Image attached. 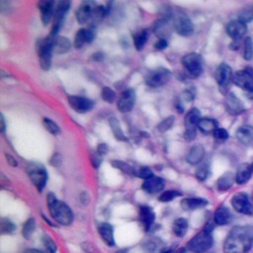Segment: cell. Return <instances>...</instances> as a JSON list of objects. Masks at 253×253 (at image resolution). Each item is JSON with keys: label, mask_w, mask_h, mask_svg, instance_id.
<instances>
[{"label": "cell", "mask_w": 253, "mask_h": 253, "mask_svg": "<svg viewBox=\"0 0 253 253\" xmlns=\"http://www.w3.org/2000/svg\"><path fill=\"white\" fill-rule=\"evenodd\" d=\"M253 246V226L236 225L223 242V253H248Z\"/></svg>", "instance_id": "cell-1"}, {"label": "cell", "mask_w": 253, "mask_h": 253, "mask_svg": "<svg viewBox=\"0 0 253 253\" xmlns=\"http://www.w3.org/2000/svg\"><path fill=\"white\" fill-rule=\"evenodd\" d=\"M46 204L51 217L56 222L62 225H69L72 223L74 219L72 210L64 202L57 200L53 193H48L46 195Z\"/></svg>", "instance_id": "cell-2"}, {"label": "cell", "mask_w": 253, "mask_h": 253, "mask_svg": "<svg viewBox=\"0 0 253 253\" xmlns=\"http://www.w3.org/2000/svg\"><path fill=\"white\" fill-rule=\"evenodd\" d=\"M56 37L48 35L44 39H40L37 42V50L39 62L43 70H48L51 66V58L53 52V42Z\"/></svg>", "instance_id": "cell-3"}, {"label": "cell", "mask_w": 253, "mask_h": 253, "mask_svg": "<svg viewBox=\"0 0 253 253\" xmlns=\"http://www.w3.org/2000/svg\"><path fill=\"white\" fill-rule=\"evenodd\" d=\"M212 232H210L206 230L205 228L197 233L189 242H188V248L193 253H206L208 252L212 244H213V238H212Z\"/></svg>", "instance_id": "cell-4"}, {"label": "cell", "mask_w": 253, "mask_h": 253, "mask_svg": "<svg viewBox=\"0 0 253 253\" xmlns=\"http://www.w3.org/2000/svg\"><path fill=\"white\" fill-rule=\"evenodd\" d=\"M233 71L227 63H220L214 73L215 81L218 85L219 92L223 95H227L231 84L233 83Z\"/></svg>", "instance_id": "cell-5"}, {"label": "cell", "mask_w": 253, "mask_h": 253, "mask_svg": "<svg viewBox=\"0 0 253 253\" xmlns=\"http://www.w3.org/2000/svg\"><path fill=\"white\" fill-rule=\"evenodd\" d=\"M182 64L188 73L196 78L203 73L204 69V60L201 54L197 52H190L182 58Z\"/></svg>", "instance_id": "cell-6"}, {"label": "cell", "mask_w": 253, "mask_h": 253, "mask_svg": "<svg viewBox=\"0 0 253 253\" xmlns=\"http://www.w3.org/2000/svg\"><path fill=\"white\" fill-rule=\"evenodd\" d=\"M171 71L164 67L155 68L147 73L145 76V83L149 87L157 88L165 85L171 79Z\"/></svg>", "instance_id": "cell-7"}, {"label": "cell", "mask_w": 253, "mask_h": 253, "mask_svg": "<svg viewBox=\"0 0 253 253\" xmlns=\"http://www.w3.org/2000/svg\"><path fill=\"white\" fill-rule=\"evenodd\" d=\"M201 119H202L201 112L197 108H193L187 113V115L185 116L186 129H185V133H184L186 140L192 141L196 137V134H197L196 127L198 126V124Z\"/></svg>", "instance_id": "cell-8"}, {"label": "cell", "mask_w": 253, "mask_h": 253, "mask_svg": "<svg viewBox=\"0 0 253 253\" xmlns=\"http://www.w3.org/2000/svg\"><path fill=\"white\" fill-rule=\"evenodd\" d=\"M28 175L38 191L42 192L47 180V172L44 167L39 164H32L28 167Z\"/></svg>", "instance_id": "cell-9"}, {"label": "cell", "mask_w": 253, "mask_h": 253, "mask_svg": "<svg viewBox=\"0 0 253 253\" xmlns=\"http://www.w3.org/2000/svg\"><path fill=\"white\" fill-rule=\"evenodd\" d=\"M231 206L237 211L245 215H253V205L246 193L240 192L231 198Z\"/></svg>", "instance_id": "cell-10"}, {"label": "cell", "mask_w": 253, "mask_h": 253, "mask_svg": "<svg viewBox=\"0 0 253 253\" xmlns=\"http://www.w3.org/2000/svg\"><path fill=\"white\" fill-rule=\"evenodd\" d=\"M71 3L69 1H59L55 3V8H54V14H53V25L52 29L50 32V36L52 37H57L56 34L60 28V25L66 15V13L69 10Z\"/></svg>", "instance_id": "cell-11"}, {"label": "cell", "mask_w": 253, "mask_h": 253, "mask_svg": "<svg viewBox=\"0 0 253 253\" xmlns=\"http://www.w3.org/2000/svg\"><path fill=\"white\" fill-rule=\"evenodd\" d=\"M173 27L176 33L183 37L191 36L194 33V24L189 17L183 14H178L174 17Z\"/></svg>", "instance_id": "cell-12"}, {"label": "cell", "mask_w": 253, "mask_h": 253, "mask_svg": "<svg viewBox=\"0 0 253 253\" xmlns=\"http://www.w3.org/2000/svg\"><path fill=\"white\" fill-rule=\"evenodd\" d=\"M224 107L226 112L231 116H238L245 111L244 104L234 93H228L225 95Z\"/></svg>", "instance_id": "cell-13"}, {"label": "cell", "mask_w": 253, "mask_h": 253, "mask_svg": "<svg viewBox=\"0 0 253 253\" xmlns=\"http://www.w3.org/2000/svg\"><path fill=\"white\" fill-rule=\"evenodd\" d=\"M225 32L228 37L232 39V41H240L247 32V26L238 19L232 20L226 25Z\"/></svg>", "instance_id": "cell-14"}, {"label": "cell", "mask_w": 253, "mask_h": 253, "mask_svg": "<svg viewBox=\"0 0 253 253\" xmlns=\"http://www.w3.org/2000/svg\"><path fill=\"white\" fill-rule=\"evenodd\" d=\"M96 3L93 2V1H84L82 2L77 10H76V20L79 24L81 25H84L86 24L88 21L91 20V17H92V14H93V11L96 7Z\"/></svg>", "instance_id": "cell-15"}, {"label": "cell", "mask_w": 253, "mask_h": 253, "mask_svg": "<svg viewBox=\"0 0 253 253\" xmlns=\"http://www.w3.org/2000/svg\"><path fill=\"white\" fill-rule=\"evenodd\" d=\"M68 103L69 106L77 113H86L89 112L93 106L94 103L85 97L82 96H76V95H72L68 97Z\"/></svg>", "instance_id": "cell-16"}, {"label": "cell", "mask_w": 253, "mask_h": 253, "mask_svg": "<svg viewBox=\"0 0 253 253\" xmlns=\"http://www.w3.org/2000/svg\"><path fill=\"white\" fill-rule=\"evenodd\" d=\"M134 102H135L134 91L132 89H126L121 94L117 107L121 113H127L133 108Z\"/></svg>", "instance_id": "cell-17"}, {"label": "cell", "mask_w": 253, "mask_h": 253, "mask_svg": "<svg viewBox=\"0 0 253 253\" xmlns=\"http://www.w3.org/2000/svg\"><path fill=\"white\" fill-rule=\"evenodd\" d=\"M253 83V75L248 71V69L237 70L233 74V84L242 90H246Z\"/></svg>", "instance_id": "cell-18"}, {"label": "cell", "mask_w": 253, "mask_h": 253, "mask_svg": "<svg viewBox=\"0 0 253 253\" xmlns=\"http://www.w3.org/2000/svg\"><path fill=\"white\" fill-rule=\"evenodd\" d=\"M237 140L245 146H253V126H240L235 132Z\"/></svg>", "instance_id": "cell-19"}, {"label": "cell", "mask_w": 253, "mask_h": 253, "mask_svg": "<svg viewBox=\"0 0 253 253\" xmlns=\"http://www.w3.org/2000/svg\"><path fill=\"white\" fill-rule=\"evenodd\" d=\"M54 5L53 1H40L38 3L39 10L41 11V19L43 26H47L54 14Z\"/></svg>", "instance_id": "cell-20"}, {"label": "cell", "mask_w": 253, "mask_h": 253, "mask_svg": "<svg viewBox=\"0 0 253 253\" xmlns=\"http://www.w3.org/2000/svg\"><path fill=\"white\" fill-rule=\"evenodd\" d=\"M139 220H140L144 230L148 231L154 223L155 212L153 211V210L150 207L143 205L139 208Z\"/></svg>", "instance_id": "cell-21"}, {"label": "cell", "mask_w": 253, "mask_h": 253, "mask_svg": "<svg viewBox=\"0 0 253 253\" xmlns=\"http://www.w3.org/2000/svg\"><path fill=\"white\" fill-rule=\"evenodd\" d=\"M164 187H165L164 179L156 176H153L152 178L145 180L141 185L142 190L148 194H155V193L161 192L164 189Z\"/></svg>", "instance_id": "cell-22"}, {"label": "cell", "mask_w": 253, "mask_h": 253, "mask_svg": "<svg viewBox=\"0 0 253 253\" xmlns=\"http://www.w3.org/2000/svg\"><path fill=\"white\" fill-rule=\"evenodd\" d=\"M95 37L94 30L91 29H80L75 34L74 38V47L75 48H81L86 42L90 43Z\"/></svg>", "instance_id": "cell-23"}, {"label": "cell", "mask_w": 253, "mask_h": 253, "mask_svg": "<svg viewBox=\"0 0 253 253\" xmlns=\"http://www.w3.org/2000/svg\"><path fill=\"white\" fill-rule=\"evenodd\" d=\"M232 220V213L225 206L218 207L213 214V221L217 225H226Z\"/></svg>", "instance_id": "cell-24"}, {"label": "cell", "mask_w": 253, "mask_h": 253, "mask_svg": "<svg viewBox=\"0 0 253 253\" xmlns=\"http://www.w3.org/2000/svg\"><path fill=\"white\" fill-rule=\"evenodd\" d=\"M98 231L101 239L110 247L115 246V237H114V228L108 222H103L99 225Z\"/></svg>", "instance_id": "cell-25"}, {"label": "cell", "mask_w": 253, "mask_h": 253, "mask_svg": "<svg viewBox=\"0 0 253 253\" xmlns=\"http://www.w3.org/2000/svg\"><path fill=\"white\" fill-rule=\"evenodd\" d=\"M205 156V148L201 144H196L192 146L186 156V160L188 163L192 165H198L202 162Z\"/></svg>", "instance_id": "cell-26"}, {"label": "cell", "mask_w": 253, "mask_h": 253, "mask_svg": "<svg viewBox=\"0 0 253 253\" xmlns=\"http://www.w3.org/2000/svg\"><path fill=\"white\" fill-rule=\"evenodd\" d=\"M209 204L205 198H185L181 201V207L185 211H192L206 207Z\"/></svg>", "instance_id": "cell-27"}, {"label": "cell", "mask_w": 253, "mask_h": 253, "mask_svg": "<svg viewBox=\"0 0 253 253\" xmlns=\"http://www.w3.org/2000/svg\"><path fill=\"white\" fill-rule=\"evenodd\" d=\"M252 170L250 167V164L247 163H243L241 165H239L235 176V182L238 185H243L245 183H247L251 177H252Z\"/></svg>", "instance_id": "cell-28"}, {"label": "cell", "mask_w": 253, "mask_h": 253, "mask_svg": "<svg viewBox=\"0 0 253 253\" xmlns=\"http://www.w3.org/2000/svg\"><path fill=\"white\" fill-rule=\"evenodd\" d=\"M235 182V176L231 172H226L222 174L216 181V188L220 192L228 191Z\"/></svg>", "instance_id": "cell-29"}, {"label": "cell", "mask_w": 253, "mask_h": 253, "mask_svg": "<svg viewBox=\"0 0 253 253\" xmlns=\"http://www.w3.org/2000/svg\"><path fill=\"white\" fill-rule=\"evenodd\" d=\"M71 42L66 37H56L53 42V52L56 54H63L69 51Z\"/></svg>", "instance_id": "cell-30"}, {"label": "cell", "mask_w": 253, "mask_h": 253, "mask_svg": "<svg viewBox=\"0 0 253 253\" xmlns=\"http://www.w3.org/2000/svg\"><path fill=\"white\" fill-rule=\"evenodd\" d=\"M218 127V123L211 118H202L198 124V128L205 134L212 133Z\"/></svg>", "instance_id": "cell-31"}, {"label": "cell", "mask_w": 253, "mask_h": 253, "mask_svg": "<svg viewBox=\"0 0 253 253\" xmlns=\"http://www.w3.org/2000/svg\"><path fill=\"white\" fill-rule=\"evenodd\" d=\"M188 220L184 217H179L175 219L172 224V230L177 237H183L188 230Z\"/></svg>", "instance_id": "cell-32"}, {"label": "cell", "mask_w": 253, "mask_h": 253, "mask_svg": "<svg viewBox=\"0 0 253 253\" xmlns=\"http://www.w3.org/2000/svg\"><path fill=\"white\" fill-rule=\"evenodd\" d=\"M108 10L105 6L102 5H97L93 11L92 17H91V28L97 27L104 19V17L107 15Z\"/></svg>", "instance_id": "cell-33"}, {"label": "cell", "mask_w": 253, "mask_h": 253, "mask_svg": "<svg viewBox=\"0 0 253 253\" xmlns=\"http://www.w3.org/2000/svg\"><path fill=\"white\" fill-rule=\"evenodd\" d=\"M154 32L160 39H166L170 35V30L168 27V22L165 19L158 20L154 26Z\"/></svg>", "instance_id": "cell-34"}, {"label": "cell", "mask_w": 253, "mask_h": 253, "mask_svg": "<svg viewBox=\"0 0 253 253\" xmlns=\"http://www.w3.org/2000/svg\"><path fill=\"white\" fill-rule=\"evenodd\" d=\"M109 124H110V126H111V129L115 135V137L119 140H123V141H126L127 140L126 136L125 135L122 127H121V125H120V122L116 119V118H110L109 120Z\"/></svg>", "instance_id": "cell-35"}, {"label": "cell", "mask_w": 253, "mask_h": 253, "mask_svg": "<svg viewBox=\"0 0 253 253\" xmlns=\"http://www.w3.org/2000/svg\"><path fill=\"white\" fill-rule=\"evenodd\" d=\"M242 56L246 61H250L253 59V40L250 37H247L243 40Z\"/></svg>", "instance_id": "cell-36"}, {"label": "cell", "mask_w": 253, "mask_h": 253, "mask_svg": "<svg viewBox=\"0 0 253 253\" xmlns=\"http://www.w3.org/2000/svg\"><path fill=\"white\" fill-rule=\"evenodd\" d=\"M238 20L247 24L253 21V3L245 5L238 12Z\"/></svg>", "instance_id": "cell-37"}, {"label": "cell", "mask_w": 253, "mask_h": 253, "mask_svg": "<svg viewBox=\"0 0 253 253\" xmlns=\"http://www.w3.org/2000/svg\"><path fill=\"white\" fill-rule=\"evenodd\" d=\"M147 38H148L147 30H141L138 33H136L135 36L133 37L134 47L137 50H141L147 42Z\"/></svg>", "instance_id": "cell-38"}, {"label": "cell", "mask_w": 253, "mask_h": 253, "mask_svg": "<svg viewBox=\"0 0 253 253\" xmlns=\"http://www.w3.org/2000/svg\"><path fill=\"white\" fill-rule=\"evenodd\" d=\"M36 229V220L35 218L31 217L26 220L22 227V234L26 239H30L31 236L34 234Z\"/></svg>", "instance_id": "cell-39"}, {"label": "cell", "mask_w": 253, "mask_h": 253, "mask_svg": "<svg viewBox=\"0 0 253 253\" xmlns=\"http://www.w3.org/2000/svg\"><path fill=\"white\" fill-rule=\"evenodd\" d=\"M183 194L182 192H180L179 190H175V189H170L167 191H164L160 194V196L158 197V200L162 203H167V202H171L172 200L181 197Z\"/></svg>", "instance_id": "cell-40"}, {"label": "cell", "mask_w": 253, "mask_h": 253, "mask_svg": "<svg viewBox=\"0 0 253 253\" xmlns=\"http://www.w3.org/2000/svg\"><path fill=\"white\" fill-rule=\"evenodd\" d=\"M42 125L44 126V128L50 132L52 135H57L60 132V128L57 126V124H55L52 120L48 119V118H43L42 120Z\"/></svg>", "instance_id": "cell-41"}, {"label": "cell", "mask_w": 253, "mask_h": 253, "mask_svg": "<svg viewBox=\"0 0 253 253\" xmlns=\"http://www.w3.org/2000/svg\"><path fill=\"white\" fill-rule=\"evenodd\" d=\"M42 245H43L44 253H55L56 252V249H57L56 243L50 236L44 235L42 237Z\"/></svg>", "instance_id": "cell-42"}, {"label": "cell", "mask_w": 253, "mask_h": 253, "mask_svg": "<svg viewBox=\"0 0 253 253\" xmlns=\"http://www.w3.org/2000/svg\"><path fill=\"white\" fill-rule=\"evenodd\" d=\"M112 165L115 167V168H118V169H121L123 172L125 173H127V174H131V175H134L136 174L137 172L135 171V169L128 165L127 163L126 162H123V161H119V160H113L112 161Z\"/></svg>", "instance_id": "cell-43"}, {"label": "cell", "mask_w": 253, "mask_h": 253, "mask_svg": "<svg viewBox=\"0 0 253 253\" xmlns=\"http://www.w3.org/2000/svg\"><path fill=\"white\" fill-rule=\"evenodd\" d=\"M195 174H196V177H197L198 180L205 181L209 177V175H210V167H209V165L206 164V163L199 165L197 167V169H196Z\"/></svg>", "instance_id": "cell-44"}, {"label": "cell", "mask_w": 253, "mask_h": 253, "mask_svg": "<svg viewBox=\"0 0 253 253\" xmlns=\"http://www.w3.org/2000/svg\"><path fill=\"white\" fill-rule=\"evenodd\" d=\"M101 97H102V99L104 101H106L108 103H113L115 101V99H116V93L110 87L105 86L101 90Z\"/></svg>", "instance_id": "cell-45"}, {"label": "cell", "mask_w": 253, "mask_h": 253, "mask_svg": "<svg viewBox=\"0 0 253 253\" xmlns=\"http://www.w3.org/2000/svg\"><path fill=\"white\" fill-rule=\"evenodd\" d=\"M175 122V117L174 116H170L165 118L164 120H162L158 125H157V129L161 132H164L166 130H168L169 128H171V126H173Z\"/></svg>", "instance_id": "cell-46"}, {"label": "cell", "mask_w": 253, "mask_h": 253, "mask_svg": "<svg viewBox=\"0 0 253 253\" xmlns=\"http://www.w3.org/2000/svg\"><path fill=\"white\" fill-rule=\"evenodd\" d=\"M212 135L214 137V139L218 142H224L225 140H227L229 134H228V131L225 129V128H222V127H217L213 132H212Z\"/></svg>", "instance_id": "cell-47"}, {"label": "cell", "mask_w": 253, "mask_h": 253, "mask_svg": "<svg viewBox=\"0 0 253 253\" xmlns=\"http://www.w3.org/2000/svg\"><path fill=\"white\" fill-rule=\"evenodd\" d=\"M136 175H137L139 178L144 179V181H145V180H148V179H150V178H152V177L154 176L152 170H151L149 167H146V166L141 167V168L137 171Z\"/></svg>", "instance_id": "cell-48"}, {"label": "cell", "mask_w": 253, "mask_h": 253, "mask_svg": "<svg viewBox=\"0 0 253 253\" xmlns=\"http://www.w3.org/2000/svg\"><path fill=\"white\" fill-rule=\"evenodd\" d=\"M2 233H11L15 230V224L9 219H3L1 221Z\"/></svg>", "instance_id": "cell-49"}, {"label": "cell", "mask_w": 253, "mask_h": 253, "mask_svg": "<svg viewBox=\"0 0 253 253\" xmlns=\"http://www.w3.org/2000/svg\"><path fill=\"white\" fill-rule=\"evenodd\" d=\"M102 156L103 155H101L99 152H97V150L91 154V163L94 168H98L100 166V164L103 160Z\"/></svg>", "instance_id": "cell-50"}, {"label": "cell", "mask_w": 253, "mask_h": 253, "mask_svg": "<svg viewBox=\"0 0 253 253\" xmlns=\"http://www.w3.org/2000/svg\"><path fill=\"white\" fill-rule=\"evenodd\" d=\"M167 45H168V42H167L166 39H159V40L155 42V44H154L155 48L158 49V50H162V49L166 48Z\"/></svg>", "instance_id": "cell-51"}, {"label": "cell", "mask_w": 253, "mask_h": 253, "mask_svg": "<svg viewBox=\"0 0 253 253\" xmlns=\"http://www.w3.org/2000/svg\"><path fill=\"white\" fill-rule=\"evenodd\" d=\"M6 160H7L8 164H9L10 166H12V167H17L18 162H17V160H16L12 155L6 154Z\"/></svg>", "instance_id": "cell-52"}, {"label": "cell", "mask_w": 253, "mask_h": 253, "mask_svg": "<svg viewBox=\"0 0 253 253\" xmlns=\"http://www.w3.org/2000/svg\"><path fill=\"white\" fill-rule=\"evenodd\" d=\"M107 151H108V146H107V144H105V143H100V144L98 145V147H97V152H99L101 155L106 154Z\"/></svg>", "instance_id": "cell-53"}, {"label": "cell", "mask_w": 253, "mask_h": 253, "mask_svg": "<svg viewBox=\"0 0 253 253\" xmlns=\"http://www.w3.org/2000/svg\"><path fill=\"white\" fill-rule=\"evenodd\" d=\"M244 92H245L246 97H247L249 100H253V83H252Z\"/></svg>", "instance_id": "cell-54"}, {"label": "cell", "mask_w": 253, "mask_h": 253, "mask_svg": "<svg viewBox=\"0 0 253 253\" xmlns=\"http://www.w3.org/2000/svg\"><path fill=\"white\" fill-rule=\"evenodd\" d=\"M0 121H1V126H0V128H1V132H2V133H4V132H5V129H6V124H5V121H4V117H3V115H1Z\"/></svg>", "instance_id": "cell-55"}, {"label": "cell", "mask_w": 253, "mask_h": 253, "mask_svg": "<svg viewBox=\"0 0 253 253\" xmlns=\"http://www.w3.org/2000/svg\"><path fill=\"white\" fill-rule=\"evenodd\" d=\"M24 253H42V252L39 249H36V248H29V249H26L24 251Z\"/></svg>", "instance_id": "cell-56"}, {"label": "cell", "mask_w": 253, "mask_h": 253, "mask_svg": "<svg viewBox=\"0 0 253 253\" xmlns=\"http://www.w3.org/2000/svg\"><path fill=\"white\" fill-rule=\"evenodd\" d=\"M160 253H172V249H171V248L164 249V250H162Z\"/></svg>", "instance_id": "cell-57"}, {"label": "cell", "mask_w": 253, "mask_h": 253, "mask_svg": "<svg viewBox=\"0 0 253 253\" xmlns=\"http://www.w3.org/2000/svg\"><path fill=\"white\" fill-rule=\"evenodd\" d=\"M250 167H251V170H252V172H253V162L250 164Z\"/></svg>", "instance_id": "cell-58"}, {"label": "cell", "mask_w": 253, "mask_h": 253, "mask_svg": "<svg viewBox=\"0 0 253 253\" xmlns=\"http://www.w3.org/2000/svg\"><path fill=\"white\" fill-rule=\"evenodd\" d=\"M251 198H252V201H253V193H252V196H251Z\"/></svg>", "instance_id": "cell-59"}]
</instances>
